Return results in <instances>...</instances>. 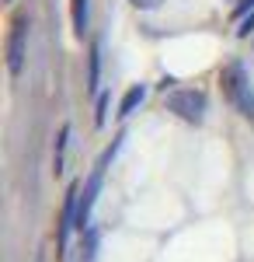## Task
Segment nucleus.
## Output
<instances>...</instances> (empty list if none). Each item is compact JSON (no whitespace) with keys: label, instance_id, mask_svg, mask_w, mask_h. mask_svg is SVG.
<instances>
[{"label":"nucleus","instance_id":"obj_1","mask_svg":"<svg viewBox=\"0 0 254 262\" xmlns=\"http://www.w3.org/2000/svg\"><path fill=\"white\" fill-rule=\"evenodd\" d=\"M223 88H226V98L240 108V116H254V88L247 81V70L240 63H230L223 70Z\"/></svg>","mask_w":254,"mask_h":262},{"label":"nucleus","instance_id":"obj_2","mask_svg":"<svg viewBox=\"0 0 254 262\" xmlns=\"http://www.w3.org/2000/svg\"><path fill=\"white\" fill-rule=\"evenodd\" d=\"M167 105H171V112H174V116H181L185 122H202V119H206V95H202V91H195V88L171 91Z\"/></svg>","mask_w":254,"mask_h":262},{"label":"nucleus","instance_id":"obj_3","mask_svg":"<svg viewBox=\"0 0 254 262\" xmlns=\"http://www.w3.org/2000/svg\"><path fill=\"white\" fill-rule=\"evenodd\" d=\"M24 49H28V21L18 18L11 28V39H7V70L18 77L21 67H24Z\"/></svg>","mask_w":254,"mask_h":262},{"label":"nucleus","instance_id":"obj_4","mask_svg":"<svg viewBox=\"0 0 254 262\" xmlns=\"http://www.w3.org/2000/svg\"><path fill=\"white\" fill-rule=\"evenodd\" d=\"M70 11H73V35L84 39L87 35V0H70Z\"/></svg>","mask_w":254,"mask_h":262},{"label":"nucleus","instance_id":"obj_5","mask_svg":"<svg viewBox=\"0 0 254 262\" xmlns=\"http://www.w3.org/2000/svg\"><path fill=\"white\" fill-rule=\"evenodd\" d=\"M143 98H146V88H143V84L129 88V91H125V98H122V105H118V116H129V112H133Z\"/></svg>","mask_w":254,"mask_h":262},{"label":"nucleus","instance_id":"obj_6","mask_svg":"<svg viewBox=\"0 0 254 262\" xmlns=\"http://www.w3.org/2000/svg\"><path fill=\"white\" fill-rule=\"evenodd\" d=\"M251 32H254V11H251V18H244V21H240V28H237V35H240V39H247Z\"/></svg>","mask_w":254,"mask_h":262},{"label":"nucleus","instance_id":"obj_7","mask_svg":"<svg viewBox=\"0 0 254 262\" xmlns=\"http://www.w3.org/2000/svg\"><path fill=\"white\" fill-rule=\"evenodd\" d=\"M129 4H133V7H139V11H150V7H157L160 0H129Z\"/></svg>","mask_w":254,"mask_h":262},{"label":"nucleus","instance_id":"obj_8","mask_svg":"<svg viewBox=\"0 0 254 262\" xmlns=\"http://www.w3.org/2000/svg\"><path fill=\"white\" fill-rule=\"evenodd\" d=\"M247 11H254V0H240V7H237V14H247Z\"/></svg>","mask_w":254,"mask_h":262}]
</instances>
